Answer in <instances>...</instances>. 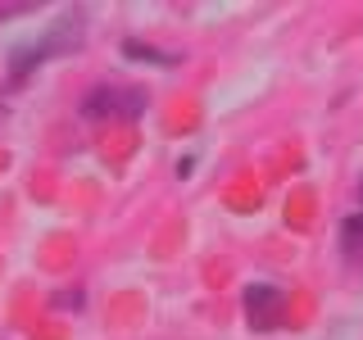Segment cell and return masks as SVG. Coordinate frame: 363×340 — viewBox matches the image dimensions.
Returning <instances> with one entry per match:
<instances>
[{"mask_svg":"<svg viewBox=\"0 0 363 340\" xmlns=\"http://www.w3.org/2000/svg\"><path fill=\"white\" fill-rule=\"evenodd\" d=\"M245 304H250V327H259V332H268L281 317V290H272V286H250Z\"/></svg>","mask_w":363,"mask_h":340,"instance_id":"cell-1","label":"cell"},{"mask_svg":"<svg viewBox=\"0 0 363 340\" xmlns=\"http://www.w3.org/2000/svg\"><path fill=\"white\" fill-rule=\"evenodd\" d=\"M340 245H345L350 264H359V268H363V218H350L345 227H340Z\"/></svg>","mask_w":363,"mask_h":340,"instance_id":"cell-2","label":"cell"}]
</instances>
